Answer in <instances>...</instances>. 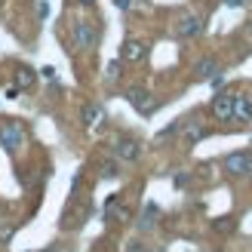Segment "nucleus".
<instances>
[{"instance_id":"f257e3e1","label":"nucleus","mask_w":252,"mask_h":252,"mask_svg":"<svg viewBox=\"0 0 252 252\" xmlns=\"http://www.w3.org/2000/svg\"><path fill=\"white\" fill-rule=\"evenodd\" d=\"M224 172L234 179H252V151H237L224 157Z\"/></svg>"},{"instance_id":"f03ea898","label":"nucleus","mask_w":252,"mask_h":252,"mask_svg":"<svg viewBox=\"0 0 252 252\" xmlns=\"http://www.w3.org/2000/svg\"><path fill=\"white\" fill-rule=\"evenodd\" d=\"M126 98H129V105L138 111V114H154L157 111V98L148 90H142V86H132V90L126 93Z\"/></svg>"},{"instance_id":"7ed1b4c3","label":"nucleus","mask_w":252,"mask_h":252,"mask_svg":"<svg viewBox=\"0 0 252 252\" xmlns=\"http://www.w3.org/2000/svg\"><path fill=\"white\" fill-rule=\"evenodd\" d=\"M95 40H98V31H95L93 22L80 19L77 25H74V46H77V49H93Z\"/></svg>"},{"instance_id":"20e7f679","label":"nucleus","mask_w":252,"mask_h":252,"mask_svg":"<svg viewBox=\"0 0 252 252\" xmlns=\"http://www.w3.org/2000/svg\"><path fill=\"white\" fill-rule=\"evenodd\" d=\"M200 31H203V19L194 16V12L182 16V19H179V25H175V34H179L182 40H191V37H197Z\"/></svg>"},{"instance_id":"39448f33","label":"nucleus","mask_w":252,"mask_h":252,"mask_svg":"<svg viewBox=\"0 0 252 252\" xmlns=\"http://www.w3.org/2000/svg\"><path fill=\"white\" fill-rule=\"evenodd\" d=\"M22 142H25V129H22L19 123H6L3 129H0V148H6V151H16Z\"/></svg>"},{"instance_id":"423d86ee","label":"nucleus","mask_w":252,"mask_h":252,"mask_svg":"<svg viewBox=\"0 0 252 252\" xmlns=\"http://www.w3.org/2000/svg\"><path fill=\"white\" fill-rule=\"evenodd\" d=\"M114 154L117 160H126V163H132L142 157V142H135V138H117V145H114Z\"/></svg>"},{"instance_id":"0eeeda50","label":"nucleus","mask_w":252,"mask_h":252,"mask_svg":"<svg viewBox=\"0 0 252 252\" xmlns=\"http://www.w3.org/2000/svg\"><path fill=\"white\" fill-rule=\"evenodd\" d=\"M206 135H209V129H206V126L200 123L197 117L182 123V138H185V145H197L200 138H206Z\"/></svg>"},{"instance_id":"6e6552de","label":"nucleus","mask_w":252,"mask_h":252,"mask_svg":"<svg viewBox=\"0 0 252 252\" xmlns=\"http://www.w3.org/2000/svg\"><path fill=\"white\" fill-rule=\"evenodd\" d=\"M145 56H148V46H145L142 40H135V37L123 40V46H120V59H123V62H142Z\"/></svg>"},{"instance_id":"1a4fd4ad","label":"nucleus","mask_w":252,"mask_h":252,"mask_svg":"<svg viewBox=\"0 0 252 252\" xmlns=\"http://www.w3.org/2000/svg\"><path fill=\"white\" fill-rule=\"evenodd\" d=\"M231 111H234V93H219L212 98V114L219 120H231Z\"/></svg>"},{"instance_id":"9d476101","label":"nucleus","mask_w":252,"mask_h":252,"mask_svg":"<svg viewBox=\"0 0 252 252\" xmlns=\"http://www.w3.org/2000/svg\"><path fill=\"white\" fill-rule=\"evenodd\" d=\"M231 120L252 123V102H249L246 95H234V111H231Z\"/></svg>"},{"instance_id":"9b49d317","label":"nucleus","mask_w":252,"mask_h":252,"mask_svg":"<svg viewBox=\"0 0 252 252\" xmlns=\"http://www.w3.org/2000/svg\"><path fill=\"white\" fill-rule=\"evenodd\" d=\"M83 123H86V129H98V126L105 123V111L90 102V105L83 108Z\"/></svg>"},{"instance_id":"f8f14e48","label":"nucleus","mask_w":252,"mask_h":252,"mask_svg":"<svg viewBox=\"0 0 252 252\" xmlns=\"http://www.w3.org/2000/svg\"><path fill=\"white\" fill-rule=\"evenodd\" d=\"M105 212H108V219H114V221H129V216H132V212L126 209L117 197H111L108 203H105Z\"/></svg>"},{"instance_id":"ddd939ff","label":"nucleus","mask_w":252,"mask_h":252,"mask_svg":"<svg viewBox=\"0 0 252 252\" xmlns=\"http://www.w3.org/2000/svg\"><path fill=\"white\" fill-rule=\"evenodd\" d=\"M194 71H197V80H212V77H219V62L216 59H200Z\"/></svg>"},{"instance_id":"4468645a","label":"nucleus","mask_w":252,"mask_h":252,"mask_svg":"<svg viewBox=\"0 0 252 252\" xmlns=\"http://www.w3.org/2000/svg\"><path fill=\"white\" fill-rule=\"evenodd\" d=\"M37 83V74L31 71V68H16V86H19V90H28V86H34Z\"/></svg>"},{"instance_id":"2eb2a0df","label":"nucleus","mask_w":252,"mask_h":252,"mask_svg":"<svg viewBox=\"0 0 252 252\" xmlns=\"http://www.w3.org/2000/svg\"><path fill=\"white\" fill-rule=\"evenodd\" d=\"M157 212H160V209H157L154 203H148L142 221H138V231H151V228H154V224H157Z\"/></svg>"},{"instance_id":"dca6fc26","label":"nucleus","mask_w":252,"mask_h":252,"mask_svg":"<svg viewBox=\"0 0 252 252\" xmlns=\"http://www.w3.org/2000/svg\"><path fill=\"white\" fill-rule=\"evenodd\" d=\"M212 228H216L219 234H231V231H234V219H228V216H224V219H216V221H212Z\"/></svg>"},{"instance_id":"f3484780","label":"nucleus","mask_w":252,"mask_h":252,"mask_svg":"<svg viewBox=\"0 0 252 252\" xmlns=\"http://www.w3.org/2000/svg\"><path fill=\"white\" fill-rule=\"evenodd\" d=\"M114 175H117V163H114V160L102 163V179H114Z\"/></svg>"},{"instance_id":"a211bd4d","label":"nucleus","mask_w":252,"mask_h":252,"mask_svg":"<svg viewBox=\"0 0 252 252\" xmlns=\"http://www.w3.org/2000/svg\"><path fill=\"white\" fill-rule=\"evenodd\" d=\"M105 74H108V80H117V77H120V62H111Z\"/></svg>"},{"instance_id":"6ab92c4d","label":"nucleus","mask_w":252,"mask_h":252,"mask_svg":"<svg viewBox=\"0 0 252 252\" xmlns=\"http://www.w3.org/2000/svg\"><path fill=\"white\" fill-rule=\"evenodd\" d=\"M19 93H22V90H19L16 83H12V86H6V90H3V95H6V98H19Z\"/></svg>"},{"instance_id":"aec40b11","label":"nucleus","mask_w":252,"mask_h":252,"mask_svg":"<svg viewBox=\"0 0 252 252\" xmlns=\"http://www.w3.org/2000/svg\"><path fill=\"white\" fill-rule=\"evenodd\" d=\"M126 252H148V249H145V243H138V240H132L129 246H126Z\"/></svg>"},{"instance_id":"412c9836","label":"nucleus","mask_w":252,"mask_h":252,"mask_svg":"<svg viewBox=\"0 0 252 252\" xmlns=\"http://www.w3.org/2000/svg\"><path fill=\"white\" fill-rule=\"evenodd\" d=\"M246 3H249V0H224V6H231V9H240Z\"/></svg>"},{"instance_id":"4be33fe9","label":"nucleus","mask_w":252,"mask_h":252,"mask_svg":"<svg viewBox=\"0 0 252 252\" xmlns=\"http://www.w3.org/2000/svg\"><path fill=\"white\" fill-rule=\"evenodd\" d=\"M40 74H43V77H49V80H53V77H56V68H53V65H46Z\"/></svg>"},{"instance_id":"5701e85b","label":"nucleus","mask_w":252,"mask_h":252,"mask_svg":"<svg viewBox=\"0 0 252 252\" xmlns=\"http://www.w3.org/2000/svg\"><path fill=\"white\" fill-rule=\"evenodd\" d=\"M117 3V9H129V0H114Z\"/></svg>"},{"instance_id":"b1692460","label":"nucleus","mask_w":252,"mask_h":252,"mask_svg":"<svg viewBox=\"0 0 252 252\" xmlns=\"http://www.w3.org/2000/svg\"><path fill=\"white\" fill-rule=\"evenodd\" d=\"M77 3H83V6H93V3H95V0H77Z\"/></svg>"},{"instance_id":"393cba45","label":"nucleus","mask_w":252,"mask_h":252,"mask_svg":"<svg viewBox=\"0 0 252 252\" xmlns=\"http://www.w3.org/2000/svg\"><path fill=\"white\" fill-rule=\"evenodd\" d=\"M154 252H160V249H154Z\"/></svg>"}]
</instances>
